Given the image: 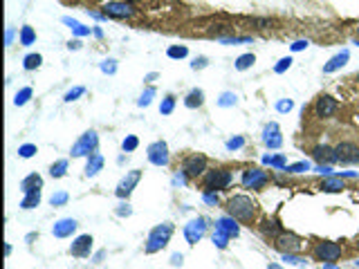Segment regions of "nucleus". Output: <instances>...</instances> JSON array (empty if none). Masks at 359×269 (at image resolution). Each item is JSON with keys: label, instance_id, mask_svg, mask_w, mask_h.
<instances>
[{"label": "nucleus", "instance_id": "38", "mask_svg": "<svg viewBox=\"0 0 359 269\" xmlns=\"http://www.w3.org/2000/svg\"><path fill=\"white\" fill-rule=\"evenodd\" d=\"M153 94H155V92H153V90H148V92H146V94H144V97H142V99H140V106H148V101H150V97H153Z\"/></svg>", "mask_w": 359, "mask_h": 269}, {"label": "nucleus", "instance_id": "20", "mask_svg": "<svg viewBox=\"0 0 359 269\" xmlns=\"http://www.w3.org/2000/svg\"><path fill=\"white\" fill-rule=\"evenodd\" d=\"M74 227H76L74 220H61V222L54 227V233H56V236H66V233H70Z\"/></svg>", "mask_w": 359, "mask_h": 269}, {"label": "nucleus", "instance_id": "46", "mask_svg": "<svg viewBox=\"0 0 359 269\" xmlns=\"http://www.w3.org/2000/svg\"><path fill=\"white\" fill-rule=\"evenodd\" d=\"M126 2H135V0H126Z\"/></svg>", "mask_w": 359, "mask_h": 269}, {"label": "nucleus", "instance_id": "17", "mask_svg": "<svg viewBox=\"0 0 359 269\" xmlns=\"http://www.w3.org/2000/svg\"><path fill=\"white\" fill-rule=\"evenodd\" d=\"M103 166L101 155H90L88 159V168H85V175H97V171Z\"/></svg>", "mask_w": 359, "mask_h": 269}, {"label": "nucleus", "instance_id": "23", "mask_svg": "<svg viewBox=\"0 0 359 269\" xmlns=\"http://www.w3.org/2000/svg\"><path fill=\"white\" fill-rule=\"evenodd\" d=\"M41 63H43V56L41 54H27V56H25V61H23L25 70H36Z\"/></svg>", "mask_w": 359, "mask_h": 269}, {"label": "nucleus", "instance_id": "30", "mask_svg": "<svg viewBox=\"0 0 359 269\" xmlns=\"http://www.w3.org/2000/svg\"><path fill=\"white\" fill-rule=\"evenodd\" d=\"M231 103H236V94L224 92L222 97H220V106H231Z\"/></svg>", "mask_w": 359, "mask_h": 269}, {"label": "nucleus", "instance_id": "26", "mask_svg": "<svg viewBox=\"0 0 359 269\" xmlns=\"http://www.w3.org/2000/svg\"><path fill=\"white\" fill-rule=\"evenodd\" d=\"M66 168H68V162L66 159H61V162H56L54 166H52V177H61V175H66Z\"/></svg>", "mask_w": 359, "mask_h": 269}, {"label": "nucleus", "instance_id": "36", "mask_svg": "<svg viewBox=\"0 0 359 269\" xmlns=\"http://www.w3.org/2000/svg\"><path fill=\"white\" fill-rule=\"evenodd\" d=\"M289 63H292V59H281V61H279V65H276V72L287 70V67H289Z\"/></svg>", "mask_w": 359, "mask_h": 269}, {"label": "nucleus", "instance_id": "40", "mask_svg": "<svg viewBox=\"0 0 359 269\" xmlns=\"http://www.w3.org/2000/svg\"><path fill=\"white\" fill-rule=\"evenodd\" d=\"M303 47H308V41H296V43L292 45V50L298 52V50H303Z\"/></svg>", "mask_w": 359, "mask_h": 269}, {"label": "nucleus", "instance_id": "43", "mask_svg": "<svg viewBox=\"0 0 359 269\" xmlns=\"http://www.w3.org/2000/svg\"><path fill=\"white\" fill-rule=\"evenodd\" d=\"M303 168H308V164H296V166H292L289 171H303Z\"/></svg>", "mask_w": 359, "mask_h": 269}, {"label": "nucleus", "instance_id": "47", "mask_svg": "<svg viewBox=\"0 0 359 269\" xmlns=\"http://www.w3.org/2000/svg\"><path fill=\"white\" fill-rule=\"evenodd\" d=\"M357 36H359V27H357Z\"/></svg>", "mask_w": 359, "mask_h": 269}, {"label": "nucleus", "instance_id": "41", "mask_svg": "<svg viewBox=\"0 0 359 269\" xmlns=\"http://www.w3.org/2000/svg\"><path fill=\"white\" fill-rule=\"evenodd\" d=\"M207 65V59H196L193 61V70H198V67H205Z\"/></svg>", "mask_w": 359, "mask_h": 269}, {"label": "nucleus", "instance_id": "31", "mask_svg": "<svg viewBox=\"0 0 359 269\" xmlns=\"http://www.w3.org/2000/svg\"><path fill=\"white\" fill-rule=\"evenodd\" d=\"M18 153H20V157H32V155L36 153V146H29V144H27V146H23Z\"/></svg>", "mask_w": 359, "mask_h": 269}, {"label": "nucleus", "instance_id": "33", "mask_svg": "<svg viewBox=\"0 0 359 269\" xmlns=\"http://www.w3.org/2000/svg\"><path fill=\"white\" fill-rule=\"evenodd\" d=\"M243 144H245V141H243V137H236V139H229V141H227V148H229V150H233V148H240Z\"/></svg>", "mask_w": 359, "mask_h": 269}, {"label": "nucleus", "instance_id": "1", "mask_svg": "<svg viewBox=\"0 0 359 269\" xmlns=\"http://www.w3.org/2000/svg\"><path fill=\"white\" fill-rule=\"evenodd\" d=\"M227 211L233 215V218L238 220H252L254 215V202L252 198H247V195H233V198H229L227 202Z\"/></svg>", "mask_w": 359, "mask_h": 269}, {"label": "nucleus", "instance_id": "10", "mask_svg": "<svg viewBox=\"0 0 359 269\" xmlns=\"http://www.w3.org/2000/svg\"><path fill=\"white\" fill-rule=\"evenodd\" d=\"M97 146V134L90 130V133H85L83 137H81L79 141H76V146L72 148V155H88L90 150Z\"/></svg>", "mask_w": 359, "mask_h": 269}, {"label": "nucleus", "instance_id": "35", "mask_svg": "<svg viewBox=\"0 0 359 269\" xmlns=\"http://www.w3.org/2000/svg\"><path fill=\"white\" fill-rule=\"evenodd\" d=\"M137 148V137H128V139H124V150H133Z\"/></svg>", "mask_w": 359, "mask_h": 269}, {"label": "nucleus", "instance_id": "4", "mask_svg": "<svg viewBox=\"0 0 359 269\" xmlns=\"http://www.w3.org/2000/svg\"><path fill=\"white\" fill-rule=\"evenodd\" d=\"M133 14H135V7L126 0H119V2L115 0L103 7V16H112V18H131Z\"/></svg>", "mask_w": 359, "mask_h": 269}, {"label": "nucleus", "instance_id": "16", "mask_svg": "<svg viewBox=\"0 0 359 269\" xmlns=\"http://www.w3.org/2000/svg\"><path fill=\"white\" fill-rule=\"evenodd\" d=\"M314 157H317L319 162H332V159H335V148L317 146V148H314Z\"/></svg>", "mask_w": 359, "mask_h": 269}, {"label": "nucleus", "instance_id": "25", "mask_svg": "<svg viewBox=\"0 0 359 269\" xmlns=\"http://www.w3.org/2000/svg\"><path fill=\"white\" fill-rule=\"evenodd\" d=\"M63 23H66V25H70V27H72V32H74V34H79V36H85V34H90V29H88V27H83L81 23H76V20L68 18V16L63 18Z\"/></svg>", "mask_w": 359, "mask_h": 269}, {"label": "nucleus", "instance_id": "19", "mask_svg": "<svg viewBox=\"0 0 359 269\" xmlns=\"http://www.w3.org/2000/svg\"><path fill=\"white\" fill-rule=\"evenodd\" d=\"M38 202H41V191H29L27 198L23 200V204L20 206H23V209H34Z\"/></svg>", "mask_w": 359, "mask_h": 269}, {"label": "nucleus", "instance_id": "29", "mask_svg": "<svg viewBox=\"0 0 359 269\" xmlns=\"http://www.w3.org/2000/svg\"><path fill=\"white\" fill-rule=\"evenodd\" d=\"M32 97V90L29 88H25V90H20L18 94H16V106H23L25 101H27V99Z\"/></svg>", "mask_w": 359, "mask_h": 269}, {"label": "nucleus", "instance_id": "7", "mask_svg": "<svg viewBox=\"0 0 359 269\" xmlns=\"http://www.w3.org/2000/svg\"><path fill=\"white\" fill-rule=\"evenodd\" d=\"M274 242H276V249L287 251V254H296V251H301V247H303L294 233H279Z\"/></svg>", "mask_w": 359, "mask_h": 269}, {"label": "nucleus", "instance_id": "48", "mask_svg": "<svg viewBox=\"0 0 359 269\" xmlns=\"http://www.w3.org/2000/svg\"><path fill=\"white\" fill-rule=\"evenodd\" d=\"M357 81H359V74H357Z\"/></svg>", "mask_w": 359, "mask_h": 269}, {"label": "nucleus", "instance_id": "45", "mask_svg": "<svg viewBox=\"0 0 359 269\" xmlns=\"http://www.w3.org/2000/svg\"><path fill=\"white\" fill-rule=\"evenodd\" d=\"M357 249H359V238H357Z\"/></svg>", "mask_w": 359, "mask_h": 269}, {"label": "nucleus", "instance_id": "28", "mask_svg": "<svg viewBox=\"0 0 359 269\" xmlns=\"http://www.w3.org/2000/svg\"><path fill=\"white\" fill-rule=\"evenodd\" d=\"M189 52H187V47H180V45H173V47H168V56L171 59H184Z\"/></svg>", "mask_w": 359, "mask_h": 269}, {"label": "nucleus", "instance_id": "5", "mask_svg": "<svg viewBox=\"0 0 359 269\" xmlns=\"http://www.w3.org/2000/svg\"><path fill=\"white\" fill-rule=\"evenodd\" d=\"M314 256H317L319 260H326V263H335V260H339L341 256V247L337 245V242H317V247H314Z\"/></svg>", "mask_w": 359, "mask_h": 269}, {"label": "nucleus", "instance_id": "44", "mask_svg": "<svg viewBox=\"0 0 359 269\" xmlns=\"http://www.w3.org/2000/svg\"><path fill=\"white\" fill-rule=\"evenodd\" d=\"M79 47H81L79 41H72V43H70V50H79Z\"/></svg>", "mask_w": 359, "mask_h": 269}, {"label": "nucleus", "instance_id": "6", "mask_svg": "<svg viewBox=\"0 0 359 269\" xmlns=\"http://www.w3.org/2000/svg\"><path fill=\"white\" fill-rule=\"evenodd\" d=\"M231 184V173L229 171H222V168H220V171H211L209 175L205 177V186L207 189H227V186Z\"/></svg>", "mask_w": 359, "mask_h": 269}, {"label": "nucleus", "instance_id": "37", "mask_svg": "<svg viewBox=\"0 0 359 269\" xmlns=\"http://www.w3.org/2000/svg\"><path fill=\"white\" fill-rule=\"evenodd\" d=\"M66 200H68L66 193H56V195H52V204H63Z\"/></svg>", "mask_w": 359, "mask_h": 269}, {"label": "nucleus", "instance_id": "8", "mask_svg": "<svg viewBox=\"0 0 359 269\" xmlns=\"http://www.w3.org/2000/svg\"><path fill=\"white\" fill-rule=\"evenodd\" d=\"M314 112H317V117H321V119H328V117H332L337 112V101L332 97H328V94H323V97H319L317 103H314Z\"/></svg>", "mask_w": 359, "mask_h": 269}, {"label": "nucleus", "instance_id": "27", "mask_svg": "<svg viewBox=\"0 0 359 269\" xmlns=\"http://www.w3.org/2000/svg\"><path fill=\"white\" fill-rule=\"evenodd\" d=\"M321 189L323 191H341V189H344V182H341V180H326L321 184Z\"/></svg>", "mask_w": 359, "mask_h": 269}, {"label": "nucleus", "instance_id": "32", "mask_svg": "<svg viewBox=\"0 0 359 269\" xmlns=\"http://www.w3.org/2000/svg\"><path fill=\"white\" fill-rule=\"evenodd\" d=\"M115 67H117V65H115V61H112V59L103 61V65H101V70L108 72V74H112V72H115Z\"/></svg>", "mask_w": 359, "mask_h": 269}, {"label": "nucleus", "instance_id": "12", "mask_svg": "<svg viewBox=\"0 0 359 269\" xmlns=\"http://www.w3.org/2000/svg\"><path fill=\"white\" fill-rule=\"evenodd\" d=\"M265 180H267V177H265V173H263V171H247V173H245V177H243V182H245V186H247V189H249V186H252V189H258L261 184H265Z\"/></svg>", "mask_w": 359, "mask_h": 269}, {"label": "nucleus", "instance_id": "24", "mask_svg": "<svg viewBox=\"0 0 359 269\" xmlns=\"http://www.w3.org/2000/svg\"><path fill=\"white\" fill-rule=\"evenodd\" d=\"M34 41H36V34H34V29L29 27V25H25V27L20 29V43H23V45H32Z\"/></svg>", "mask_w": 359, "mask_h": 269}, {"label": "nucleus", "instance_id": "3", "mask_svg": "<svg viewBox=\"0 0 359 269\" xmlns=\"http://www.w3.org/2000/svg\"><path fill=\"white\" fill-rule=\"evenodd\" d=\"M182 171H184V175H187V177L202 175V173L207 171V157H205V155H200V153L189 155V157L184 159V164H182Z\"/></svg>", "mask_w": 359, "mask_h": 269}, {"label": "nucleus", "instance_id": "39", "mask_svg": "<svg viewBox=\"0 0 359 269\" xmlns=\"http://www.w3.org/2000/svg\"><path fill=\"white\" fill-rule=\"evenodd\" d=\"M171 110H173V99H171V97H168V99H166V101H164V103H162V112H171Z\"/></svg>", "mask_w": 359, "mask_h": 269}, {"label": "nucleus", "instance_id": "13", "mask_svg": "<svg viewBox=\"0 0 359 269\" xmlns=\"http://www.w3.org/2000/svg\"><path fill=\"white\" fill-rule=\"evenodd\" d=\"M346 61H348V52H341V54L332 56V59L326 63V67H323V72H335V70H339L341 65H346Z\"/></svg>", "mask_w": 359, "mask_h": 269}, {"label": "nucleus", "instance_id": "9", "mask_svg": "<svg viewBox=\"0 0 359 269\" xmlns=\"http://www.w3.org/2000/svg\"><path fill=\"white\" fill-rule=\"evenodd\" d=\"M148 159L153 164H157V166H164V164L168 162V148L164 141H155V144H150L148 148Z\"/></svg>", "mask_w": 359, "mask_h": 269}, {"label": "nucleus", "instance_id": "2", "mask_svg": "<svg viewBox=\"0 0 359 269\" xmlns=\"http://www.w3.org/2000/svg\"><path fill=\"white\" fill-rule=\"evenodd\" d=\"M335 159L341 164H357L359 162V146L353 141H341L335 146Z\"/></svg>", "mask_w": 359, "mask_h": 269}, {"label": "nucleus", "instance_id": "18", "mask_svg": "<svg viewBox=\"0 0 359 269\" xmlns=\"http://www.w3.org/2000/svg\"><path fill=\"white\" fill-rule=\"evenodd\" d=\"M43 184V180L38 175H29L27 180H23V191L25 193H29V191H38Z\"/></svg>", "mask_w": 359, "mask_h": 269}, {"label": "nucleus", "instance_id": "42", "mask_svg": "<svg viewBox=\"0 0 359 269\" xmlns=\"http://www.w3.org/2000/svg\"><path fill=\"white\" fill-rule=\"evenodd\" d=\"M289 108H292V101H281L279 103V110H283V112L289 110Z\"/></svg>", "mask_w": 359, "mask_h": 269}, {"label": "nucleus", "instance_id": "34", "mask_svg": "<svg viewBox=\"0 0 359 269\" xmlns=\"http://www.w3.org/2000/svg\"><path fill=\"white\" fill-rule=\"evenodd\" d=\"M79 94H83V88H74V90H70V92L66 94V101H74Z\"/></svg>", "mask_w": 359, "mask_h": 269}, {"label": "nucleus", "instance_id": "21", "mask_svg": "<svg viewBox=\"0 0 359 269\" xmlns=\"http://www.w3.org/2000/svg\"><path fill=\"white\" fill-rule=\"evenodd\" d=\"M254 63H256V56L243 54V56H238V61H236V70H247V67H252Z\"/></svg>", "mask_w": 359, "mask_h": 269}, {"label": "nucleus", "instance_id": "15", "mask_svg": "<svg viewBox=\"0 0 359 269\" xmlns=\"http://www.w3.org/2000/svg\"><path fill=\"white\" fill-rule=\"evenodd\" d=\"M205 103V92L202 90H191V92L187 94V99H184V106L187 108H198Z\"/></svg>", "mask_w": 359, "mask_h": 269}, {"label": "nucleus", "instance_id": "22", "mask_svg": "<svg viewBox=\"0 0 359 269\" xmlns=\"http://www.w3.org/2000/svg\"><path fill=\"white\" fill-rule=\"evenodd\" d=\"M90 238L88 236H81L79 240H76V245H72V254H76V256H83L85 254V249H88L90 247Z\"/></svg>", "mask_w": 359, "mask_h": 269}, {"label": "nucleus", "instance_id": "14", "mask_svg": "<svg viewBox=\"0 0 359 269\" xmlns=\"http://www.w3.org/2000/svg\"><path fill=\"white\" fill-rule=\"evenodd\" d=\"M265 144L272 146V148H276V146L281 144V134H279V126H276V124L267 126V130H265Z\"/></svg>", "mask_w": 359, "mask_h": 269}, {"label": "nucleus", "instance_id": "11", "mask_svg": "<svg viewBox=\"0 0 359 269\" xmlns=\"http://www.w3.org/2000/svg\"><path fill=\"white\" fill-rule=\"evenodd\" d=\"M140 175H142L140 171H131V173H128V175L122 180L119 189H117V195H119V198H124V195H128V193H131V191H133V186H135L137 182H140Z\"/></svg>", "mask_w": 359, "mask_h": 269}]
</instances>
